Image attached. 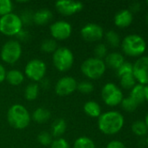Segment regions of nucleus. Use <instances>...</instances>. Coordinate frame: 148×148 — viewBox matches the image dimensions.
<instances>
[{"label": "nucleus", "mask_w": 148, "mask_h": 148, "mask_svg": "<svg viewBox=\"0 0 148 148\" xmlns=\"http://www.w3.org/2000/svg\"><path fill=\"white\" fill-rule=\"evenodd\" d=\"M5 76H6V71L4 67L0 64V83L3 82L5 80Z\"/></svg>", "instance_id": "nucleus-38"}, {"label": "nucleus", "mask_w": 148, "mask_h": 148, "mask_svg": "<svg viewBox=\"0 0 148 148\" xmlns=\"http://www.w3.org/2000/svg\"><path fill=\"white\" fill-rule=\"evenodd\" d=\"M23 22L21 17L14 13H10L0 17V32L5 36H15L22 30Z\"/></svg>", "instance_id": "nucleus-5"}, {"label": "nucleus", "mask_w": 148, "mask_h": 148, "mask_svg": "<svg viewBox=\"0 0 148 148\" xmlns=\"http://www.w3.org/2000/svg\"><path fill=\"white\" fill-rule=\"evenodd\" d=\"M133 98L139 105L145 101V94H144V86L141 84H136L132 89L129 95Z\"/></svg>", "instance_id": "nucleus-22"}, {"label": "nucleus", "mask_w": 148, "mask_h": 148, "mask_svg": "<svg viewBox=\"0 0 148 148\" xmlns=\"http://www.w3.org/2000/svg\"><path fill=\"white\" fill-rule=\"evenodd\" d=\"M147 4H148V1H147Z\"/></svg>", "instance_id": "nucleus-43"}, {"label": "nucleus", "mask_w": 148, "mask_h": 148, "mask_svg": "<svg viewBox=\"0 0 148 148\" xmlns=\"http://www.w3.org/2000/svg\"><path fill=\"white\" fill-rule=\"evenodd\" d=\"M52 62L55 68L59 71L69 70L74 62V56L71 49L66 47L58 48L52 56Z\"/></svg>", "instance_id": "nucleus-6"}, {"label": "nucleus", "mask_w": 148, "mask_h": 148, "mask_svg": "<svg viewBox=\"0 0 148 148\" xmlns=\"http://www.w3.org/2000/svg\"><path fill=\"white\" fill-rule=\"evenodd\" d=\"M7 121L12 127L16 129H24L29 126L31 116L28 110L24 106L15 104L8 110Z\"/></svg>", "instance_id": "nucleus-2"}, {"label": "nucleus", "mask_w": 148, "mask_h": 148, "mask_svg": "<svg viewBox=\"0 0 148 148\" xmlns=\"http://www.w3.org/2000/svg\"><path fill=\"white\" fill-rule=\"evenodd\" d=\"M84 111L90 117L97 118L101 115V108L99 103L94 101L85 102L84 105Z\"/></svg>", "instance_id": "nucleus-19"}, {"label": "nucleus", "mask_w": 148, "mask_h": 148, "mask_svg": "<svg viewBox=\"0 0 148 148\" xmlns=\"http://www.w3.org/2000/svg\"><path fill=\"white\" fill-rule=\"evenodd\" d=\"M73 148H96V147L92 139L85 136H82L75 140Z\"/></svg>", "instance_id": "nucleus-24"}, {"label": "nucleus", "mask_w": 148, "mask_h": 148, "mask_svg": "<svg viewBox=\"0 0 148 148\" xmlns=\"http://www.w3.org/2000/svg\"><path fill=\"white\" fill-rule=\"evenodd\" d=\"M140 7H141V5H140V3H139V2H133V3H131V5H130V11L133 13V12H138L140 10Z\"/></svg>", "instance_id": "nucleus-37"}, {"label": "nucleus", "mask_w": 148, "mask_h": 148, "mask_svg": "<svg viewBox=\"0 0 148 148\" xmlns=\"http://www.w3.org/2000/svg\"><path fill=\"white\" fill-rule=\"evenodd\" d=\"M106 63L103 60L91 57L86 59L81 64V71L84 75L92 80L99 79L106 72Z\"/></svg>", "instance_id": "nucleus-4"}, {"label": "nucleus", "mask_w": 148, "mask_h": 148, "mask_svg": "<svg viewBox=\"0 0 148 148\" xmlns=\"http://www.w3.org/2000/svg\"><path fill=\"white\" fill-rule=\"evenodd\" d=\"M51 117V112L44 108H37L32 114V119L38 123H44Z\"/></svg>", "instance_id": "nucleus-21"}, {"label": "nucleus", "mask_w": 148, "mask_h": 148, "mask_svg": "<svg viewBox=\"0 0 148 148\" xmlns=\"http://www.w3.org/2000/svg\"><path fill=\"white\" fill-rule=\"evenodd\" d=\"M106 148H126V146L121 141H119V140H112V141H110L107 144Z\"/></svg>", "instance_id": "nucleus-36"}, {"label": "nucleus", "mask_w": 148, "mask_h": 148, "mask_svg": "<svg viewBox=\"0 0 148 148\" xmlns=\"http://www.w3.org/2000/svg\"><path fill=\"white\" fill-rule=\"evenodd\" d=\"M66 130V122L64 119H57L54 121L51 126V134L52 136L58 138L65 134Z\"/></svg>", "instance_id": "nucleus-20"}, {"label": "nucleus", "mask_w": 148, "mask_h": 148, "mask_svg": "<svg viewBox=\"0 0 148 148\" xmlns=\"http://www.w3.org/2000/svg\"><path fill=\"white\" fill-rule=\"evenodd\" d=\"M56 9L59 13L64 16H72L77 12H79L84 5L81 2L70 1V0H59L55 3Z\"/></svg>", "instance_id": "nucleus-14"}, {"label": "nucleus", "mask_w": 148, "mask_h": 148, "mask_svg": "<svg viewBox=\"0 0 148 148\" xmlns=\"http://www.w3.org/2000/svg\"><path fill=\"white\" fill-rule=\"evenodd\" d=\"M133 16L129 10H121L114 16V23L120 28H126L133 23Z\"/></svg>", "instance_id": "nucleus-15"}, {"label": "nucleus", "mask_w": 148, "mask_h": 148, "mask_svg": "<svg viewBox=\"0 0 148 148\" xmlns=\"http://www.w3.org/2000/svg\"><path fill=\"white\" fill-rule=\"evenodd\" d=\"M13 3L10 0H0V17L11 13Z\"/></svg>", "instance_id": "nucleus-30"}, {"label": "nucleus", "mask_w": 148, "mask_h": 148, "mask_svg": "<svg viewBox=\"0 0 148 148\" xmlns=\"http://www.w3.org/2000/svg\"><path fill=\"white\" fill-rule=\"evenodd\" d=\"M106 39L107 42L109 43V45L113 48L119 47V45L120 43V37L119 34L117 32H115L114 30H109L108 32H106Z\"/></svg>", "instance_id": "nucleus-27"}, {"label": "nucleus", "mask_w": 148, "mask_h": 148, "mask_svg": "<svg viewBox=\"0 0 148 148\" xmlns=\"http://www.w3.org/2000/svg\"><path fill=\"white\" fill-rule=\"evenodd\" d=\"M39 93V87L37 83H31L26 86L24 89V97L28 101H33L37 99Z\"/></svg>", "instance_id": "nucleus-23"}, {"label": "nucleus", "mask_w": 148, "mask_h": 148, "mask_svg": "<svg viewBox=\"0 0 148 148\" xmlns=\"http://www.w3.org/2000/svg\"><path fill=\"white\" fill-rule=\"evenodd\" d=\"M50 148H70V146L65 139L58 138L52 140L51 144L50 145Z\"/></svg>", "instance_id": "nucleus-35"}, {"label": "nucleus", "mask_w": 148, "mask_h": 148, "mask_svg": "<svg viewBox=\"0 0 148 148\" xmlns=\"http://www.w3.org/2000/svg\"><path fill=\"white\" fill-rule=\"evenodd\" d=\"M144 94H145V101L148 102V85L144 86Z\"/></svg>", "instance_id": "nucleus-39"}, {"label": "nucleus", "mask_w": 148, "mask_h": 148, "mask_svg": "<svg viewBox=\"0 0 148 148\" xmlns=\"http://www.w3.org/2000/svg\"><path fill=\"white\" fill-rule=\"evenodd\" d=\"M145 124H146V126H147V129H148V113H147V114L146 115V118H145Z\"/></svg>", "instance_id": "nucleus-40"}, {"label": "nucleus", "mask_w": 148, "mask_h": 148, "mask_svg": "<svg viewBox=\"0 0 148 148\" xmlns=\"http://www.w3.org/2000/svg\"><path fill=\"white\" fill-rule=\"evenodd\" d=\"M146 20H147V24H148V13H147V17H146Z\"/></svg>", "instance_id": "nucleus-41"}, {"label": "nucleus", "mask_w": 148, "mask_h": 148, "mask_svg": "<svg viewBox=\"0 0 148 148\" xmlns=\"http://www.w3.org/2000/svg\"><path fill=\"white\" fill-rule=\"evenodd\" d=\"M5 80L12 86H18L24 82V75L17 69H11L6 73Z\"/></svg>", "instance_id": "nucleus-18"}, {"label": "nucleus", "mask_w": 148, "mask_h": 148, "mask_svg": "<svg viewBox=\"0 0 148 148\" xmlns=\"http://www.w3.org/2000/svg\"><path fill=\"white\" fill-rule=\"evenodd\" d=\"M81 36L86 42L99 41L104 36L103 28L96 23H87L81 29Z\"/></svg>", "instance_id": "nucleus-11"}, {"label": "nucleus", "mask_w": 148, "mask_h": 148, "mask_svg": "<svg viewBox=\"0 0 148 148\" xmlns=\"http://www.w3.org/2000/svg\"><path fill=\"white\" fill-rule=\"evenodd\" d=\"M125 123L124 116L117 111H109L102 114L99 117V129L106 135H113L118 134L123 127Z\"/></svg>", "instance_id": "nucleus-1"}, {"label": "nucleus", "mask_w": 148, "mask_h": 148, "mask_svg": "<svg viewBox=\"0 0 148 148\" xmlns=\"http://www.w3.org/2000/svg\"><path fill=\"white\" fill-rule=\"evenodd\" d=\"M125 62L124 56L119 53V52H113L108 54L106 56V66L107 65L108 67L113 69H118Z\"/></svg>", "instance_id": "nucleus-16"}, {"label": "nucleus", "mask_w": 148, "mask_h": 148, "mask_svg": "<svg viewBox=\"0 0 148 148\" xmlns=\"http://www.w3.org/2000/svg\"><path fill=\"white\" fill-rule=\"evenodd\" d=\"M22 54V48L21 44L15 40L7 41L2 47L0 56L1 59L8 63V64H14L17 62Z\"/></svg>", "instance_id": "nucleus-7"}, {"label": "nucleus", "mask_w": 148, "mask_h": 148, "mask_svg": "<svg viewBox=\"0 0 148 148\" xmlns=\"http://www.w3.org/2000/svg\"><path fill=\"white\" fill-rule=\"evenodd\" d=\"M101 96L104 102L110 107L118 106L124 99L123 93L120 88L113 82H108L103 87Z\"/></svg>", "instance_id": "nucleus-8"}, {"label": "nucleus", "mask_w": 148, "mask_h": 148, "mask_svg": "<svg viewBox=\"0 0 148 148\" xmlns=\"http://www.w3.org/2000/svg\"><path fill=\"white\" fill-rule=\"evenodd\" d=\"M78 83L73 77L65 76L59 79L55 86V92L59 96H66L77 89Z\"/></svg>", "instance_id": "nucleus-13"}, {"label": "nucleus", "mask_w": 148, "mask_h": 148, "mask_svg": "<svg viewBox=\"0 0 148 148\" xmlns=\"http://www.w3.org/2000/svg\"><path fill=\"white\" fill-rule=\"evenodd\" d=\"M72 25L63 20L53 23L50 27V31L52 37L56 40H65L72 34Z\"/></svg>", "instance_id": "nucleus-12"}, {"label": "nucleus", "mask_w": 148, "mask_h": 148, "mask_svg": "<svg viewBox=\"0 0 148 148\" xmlns=\"http://www.w3.org/2000/svg\"><path fill=\"white\" fill-rule=\"evenodd\" d=\"M132 131L137 136H144L147 134V127L144 121H134L132 125Z\"/></svg>", "instance_id": "nucleus-26"}, {"label": "nucleus", "mask_w": 148, "mask_h": 148, "mask_svg": "<svg viewBox=\"0 0 148 148\" xmlns=\"http://www.w3.org/2000/svg\"><path fill=\"white\" fill-rule=\"evenodd\" d=\"M24 73L29 79L34 82L42 81L46 73V65L40 59H32L27 62Z\"/></svg>", "instance_id": "nucleus-9"}, {"label": "nucleus", "mask_w": 148, "mask_h": 148, "mask_svg": "<svg viewBox=\"0 0 148 148\" xmlns=\"http://www.w3.org/2000/svg\"><path fill=\"white\" fill-rule=\"evenodd\" d=\"M123 52L132 57L142 56L147 49V43L145 39L136 34L126 36L121 43Z\"/></svg>", "instance_id": "nucleus-3"}, {"label": "nucleus", "mask_w": 148, "mask_h": 148, "mask_svg": "<svg viewBox=\"0 0 148 148\" xmlns=\"http://www.w3.org/2000/svg\"><path fill=\"white\" fill-rule=\"evenodd\" d=\"M52 18V13L47 9H41L35 12L32 16V20L37 24L42 25L47 23Z\"/></svg>", "instance_id": "nucleus-17"}, {"label": "nucleus", "mask_w": 148, "mask_h": 148, "mask_svg": "<svg viewBox=\"0 0 148 148\" xmlns=\"http://www.w3.org/2000/svg\"><path fill=\"white\" fill-rule=\"evenodd\" d=\"M133 76L141 85H148V56L140 57L133 64Z\"/></svg>", "instance_id": "nucleus-10"}, {"label": "nucleus", "mask_w": 148, "mask_h": 148, "mask_svg": "<svg viewBox=\"0 0 148 148\" xmlns=\"http://www.w3.org/2000/svg\"><path fill=\"white\" fill-rule=\"evenodd\" d=\"M121 107L124 110L127 111V112H133L137 109V108L140 106L133 98H131L130 96L124 98L121 101Z\"/></svg>", "instance_id": "nucleus-28"}, {"label": "nucleus", "mask_w": 148, "mask_h": 148, "mask_svg": "<svg viewBox=\"0 0 148 148\" xmlns=\"http://www.w3.org/2000/svg\"><path fill=\"white\" fill-rule=\"evenodd\" d=\"M58 49V43L57 41L54 39H45L41 43V49L46 53L55 52V50Z\"/></svg>", "instance_id": "nucleus-29"}, {"label": "nucleus", "mask_w": 148, "mask_h": 148, "mask_svg": "<svg viewBox=\"0 0 148 148\" xmlns=\"http://www.w3.org/2000/svg\"><path fill=\"white\" fill-rule=\"evenodd\" d=\"M93 85L92 82L87 81H83L79 82L77 86V89L82 94H90L93 91Z\"/></svg>", "instance_id": "nucleus-32"}, {"label": "nucleus", "mask_w": 148, "mask_h": 148, "mask_svg": "<svg viewBox=\"0 0 148 148\" xmlns=\"http://www.w3.org/2000/svg\"><path fill=\"white\" fill-rule=\"evenodd\" d=\"M38 141L41 145H43V146H44V147L50 146V145L51 144V142H52L51 135L49 133L45 132V131L41 132V133L38 135Z\"/></svg>", "instance_id": "nucleus-33"}, {"label": "nucleus", "mask_w": 148, "mask_h": 148, "mask_svg": "<svg viewBox=\"0 0 148 148\" xmlns=\"http://www.w3.org/2000/svg\"><path fill=\"white\" fill-rule=\"evenodd\" d=\"M133 64L128 62H124V63L117 69V74L120 77L126 74H133Z\"/></svg>", "instance_id": "nucleus-31"}, {"label": "nucleus", "mask_w": 148, "mask_h": 148, "mask_svg": "<svg viewBox=\"0 0 148 148\" xmlns=\"http://www.w3.org/2000/svg\"><path fill=\"white\" fill-rule=\"evenodd\" d=\"M94 54L96 56V58L103 59L107 56V48L104 43H99L95 49H94Z\"/></svg>", "instance_id": "nucleus-34"}, {"label": "nucleus", "mask_w": 148, "mask_h": 148, "mask_svg": "<svg viewBox=\"0 0 148 148\" xmlns=\"http://www.w3.org/2000/svg\"><path fill=\"white\" fill-rule=\"evenodd\" d=\"M120 84L125 89H132L136 85V80L133 76V74H126L120 77Z\"/></svg>", "instance_id": "nucleus-25"}, {"label": "nucleus", "mask_w": 148, "mask_h": 148, "mask_svg": "<svg viewBox=\"0 0 148 148\" xmlns=\"http://www.w3.org/2000/svg\"><path fill=\"white\" fill-rule=\"evenodd\" d=\"M147 146H148V137H147Z\"/></svg>", "instance_id": "nucleus-42"}]
</instances>
